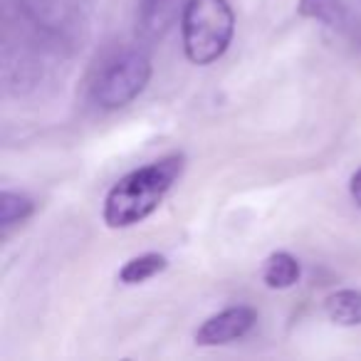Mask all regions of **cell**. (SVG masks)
Returning <instances> with one entry per match:
<instances>
[{
    "label": "cell",
    "instance_id": "obj_3",
    "mask_svg": "<svg viewBox=\"0 0 361 361\" xmlns=\"http://www.w3.org/2000/svg\"><path fill=\"white\" fill-rule=\"evenodd\" d=\"M151 57L144 50H124L104 65L94 82V102L102 109H124L146 90Z\"/></svg>",
    "mask_w": 361,
    "mask_h": 361
},
{
    "label": "cell",
    "instance_id": "obj_10",
    "mask_svg": "<svg viewBox=\"0 0 361 361\" xmlns=\"http://www.w3.org/2000/svg\"><path fill=\"white\" fill-rule=\"evenodd\" d=\"M300 16L336 27L344 23V3L341 0H300Z\"/></svg>",
    "mask_w": 361,
    "mask_h": 361
},
{
    "label": "cell",
    "instance_id": "obj_5",
    "mask_svg": "<svg viewBox=\"0 0 361 361\" xmlns=\"http://www.w3.org/2000/svg\"><path fill=\"white\" fill-rule=\"evenodd\" d=\"M188 0H139L136 30L144 42H161L180 20Z\"/></svg>",
    "mask_w": 361,
    "mask_h": 361
},
{
    "label": "cell",
    "instance_id": "obj_2",
    "mask_svg": "<svg viewBox=\"0 0 361 361\" xmlns=\"http://www.w3.org/2000/svg\"><path fill=\"white\" fill-rule=\"evenodd\" d=\"M235 35V13L228 0H188L180 16V37L188 62L213 65L228 52Z\"/></svg>",
    "mask_w": 361,
    "mask_h": 361
},
{
    "label": "cell",
    "instance_id": "obj_1",
    "mask_svg": "<svg viewBox=\"0 0 361 361\" xmlns=\"http://www.w3.org/2000/svg\"><path fill=\"white\" fill-rule=\"evenodd\" d=\"M180 173H183L180 154L164 156L126 173L106 193L104 223L109 228H131L144 223L161 206V201L173 188Z\"/></svg>",
    "mask_w": 361,
    "mask_h": 361
},
{
    "label": "cell",
    "instance_id": "obj_11",
    "mask_svg": "<svg viewBox=\"0 0 361 361\" xmlns=\"http://www.w3.org/2000/svg\"><path fill=\"white\" fill-rule=\"evenodd\" d=\"M349 193H351V198H354V201L361 206V169L356 171L354 176H351V180H349Z\"/></svg>",
    "mask_w": 361,
    "mask_h": 361
},
{
    "label": "cell",
    "instance_id": "obj_6",
    "mask_svg": "<svg viewBox=\"0 0 361 361\" xmlns=\"http://www.w3.org/2000/svg\"><path fill=\"white\" fill-rule=\"evenodd\" d=\"M300 275H302L300 260L285 250L272 252L265 260V267H262V282L270 290H290L292 285L300 282Z\"/></svg>",
    "mask_w": 361,
    "mask_h": 361
},
{
    "label": "cell",
    "instance_id": "obj_4",
    "mask_svg": "<svg viewBox=\"0 0 361 361\" xmlns=\"http://www.w3.org/2000/svg\"><path fill=\"white\" fill-rule=\"evenodd\" d=\"M257 312L247 305L228 307V310L218 312V314L208 317L196 331V344L198 346H221L231 344L235 339H243L247 331L255 326Z\"/></svg>",
    "mask_w": 361,
    "mask_h": 361
},
{
    "label": "cell",
    "instance_id": "obj_9",
    "mask_svg": "<svg viewBox=\"0 0 361 361\" xmlns=\"http://www.w3.org/2000/svg\"><path fill=\"white\" fill-rule=\"evenodd\" d=\"M32 213H35L32 198L16 191H3V196H0V226L3 228L18 226V223L27 221Z\"/></svg>",
    "mask_w": 361,
    "mask_h": 361
},
{
    "label": "cell",
    "instance_id": "obj_7",
    "mask_svg": "<svg viewBox=\"0 0 361 361\" xmlns=\"http://www.w3.org/2000/svg\"><path fill=\"white\" fill-rule=\"evenodd\" d=\"M324 314L339 326H361V292L336 290L324 297Z\"/></svg>",
    "mask_w": 361,
    "mask_h": 361
},
{
    "label": "cell",
    "instance_id": "obj_8",
    "mask_svg": "<svg viewBox=\"0 0 361 361\" xmlns=\"http://www.w3.org/2000/svg\"><path fill=\"white\" fill-rule=\"evenodd\" d=\"M169 267V260L159 252H144L139 257H131L124 267L119 270V282L124 285H141V282L151 280L159 272H164Z\"/></svg>",
    "mask_w": 361,
    "mask_h": 361
}]
</instances>
